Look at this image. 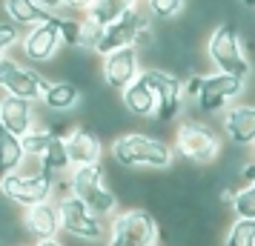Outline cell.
<instances>
[{"label":"cell","mask_w":255,"mask_h":246,"mask_svg":"<svg viewBox=\"0 0 255 246\" xmlns=\"http://www.w3.org/2000/svg\"><path fill=\"white\" fill-rule=\"evenodd\" d=\"M135 6V0H92V6L86 9V20H92L95 26H112L118 23L124 14Z\"/></svg>","instance_id":"20"},{"label":"cell","mask_w":255,"mask_h":246,"mask_svg":"<svg viewBox=\"0 0 255 246\" xmlns=\"http://www.w3.org/2000/svg\"><path fill=\"white\" fill-rule=\"evenodd\" d=\"M35 246H66V244H60L58 238H40Z\"/></svg>","instance_id":"35"},{"label":"cell","mask_w":255,"mask_h":246,"mask_svg":"<svg viewBox=\"0 0 255 246\" xmlns=\"http://www.w3.org/2000/svg\"><path fill=\"white\" fill-rule=\"evenodd\" d=\"M20 43V29L12 20H0V58H6V52Z\"/></svg>","instance_id":"30"},{"label":"cell","mask_w":255,"mask_h":246,"mask_svg":"<svg viewBox=\"0 0 255 246\" xmlns=\"http://www.w3.org/2000/svg\"><path fill=\"white\" fill-rule=\"evenodd\" d=\"M49 86V81L43 75H37L29 66H20L12 58H0V89L3 92L14 94V97H23L29 103H37L43 97V89Z\"/></svg>","instance_id":"9"},{"label":"cell","mask_w":255,"mask_h":246,"mask_svg":"<svg viewBox=\"0 0 255 246\" xmlns=\"http://www.w3.org/2000/svg\"><path fill=\"white\" fill-rule=\"evenodd\" d=\"M0 195L6 200H12L17 206H37V203H43V200H52L55 195V175H49V172H9V175L0 177Z\"/></svg>","instance_id":"5"},{"label":"cell","mask_w":255,"mask_h":246,"mask_svg":"<svg viewBox=\"0 0 255 246\" xmlns=\"http://www.w3.org/2000/svg\"><path fill=\"white\" fill-rule=\"evenodd\" d=\"M63 6H66V9H69L72 14H75V12L86 14V9L92 6V0H63Z\"/></svg>","instance_id":"31"},{"label":"cell","mask_w":255,"mask_h":246,"mask_svg":"<svg viewBox=\"0 0 255 246\" xmlns=\"http://www.w3.org/2000/svg\"><path fill=\"white\" fill-rule=\"evenodd\" d=\"M49 141H52V129H32V132H26L23 138H20L26 158H40V155L46 152Z\"/></svg>","instance_id":"26"},{"label":"cell","mask_w":255,"mask_h":246,"mask_svg":"<svg viewBox=\"0 0 255 246\" xmlns=\"http://www.w3.org/2000/svg\"><path fill=\"white\" fill-rule=\"evenodd\" d=\"M224 246H255V221H244V218L232 221Z\"/></svg>","instance_id":"24"},{"label":"cell","mask_w":255,"mask_h":246,"mask_svg":"<svg viewBox=\"0 0 255 246\" xmlns=\"http://www.w3.org/2000/svg\"><path fill=\"white\" fill-rule=\"evenodd\" d=\"M58 212H60V232L72 235V238H78V241L98 244V241L109 232L104 226V218L92 215L72 192H66V195L58 200Z\"/></svg>","instance_id":"7"},{"label":"cell","mask_w":255,"mask_h":246,"mask_svg":"<svg viewBox=\"0 0 255 246\" xmlns=\"http://www.w3.org/2000/svg\"><path fill=\"white\" fill-rule=\"evenodd\" d=\"M37 6H40V9H46V12H58V9H63V0H35Z\"/></svg>","instance_id":"33"},{"label":"cell","mask_w":255,"mask_h":246,"mask_svg":"<svg viewBox=\"0 0 255 246\" xmlns=\"http://www.w3.org/2000/svg\"><path fill=\"white\" fill-rule=\"evenodd\" d=\"M143 29H149V20H146V14L138 12V6H132L118 23L106 26L104 29V37H101V43H98V55H109V52H115V49H124V46H135V40Z\"/></svg>","instance_id":"12"},{"label":"cell","mask_w":255,"mask_h":246,"mask_svg":"<svg viewBox=\"0 0 255 246\" xmlns=\"http://www.w3.org/2000/svg\"><path fill=\"white\" fill-rule=\"evenodd\" d=\"M81 26H83V17H58V29H60V40H63V46H72L78 49L81 43Z\"/></svg>","instance_id":"28"},{"label":"cell","mask_w":255,"mask_h":246,"mask_svg":"<svg viewBox=\"0 0 255 246\" xmlns=\"http://www.w3.org/2000/svg\"><path fill=\"white\" fill-rule=\"evenodd\" d=\"M112 155L118 164L129 169H169L175 161L169 143L143 132H129L112 141Z\"/></svg>","instance_id":"1"},{"label":"cell","mask_w":255,"mask_h":246,"mask_svg":"<svg viewBox=\"0 0 255 246\" xmlns=\"http://www.w3.org/2000/svg\"><path fill=\"white\" fill-rule=\"evenodd\" d=\"M198 89H201V75H192V78L184 83V97H195Z\"/></svg>","instance_id":"32"},{"label":"cell","mask_w":255,"mask_h":246,"mask_svg":"<svg viewBox=\"0 0 255 246\" xmlns=\"http://www.w3.org/2000/svg\"><path fill=\"white\" fill-rule=\"evenodd\" d=\"M186 0H146V12L158 20H172L184 12Z\"/></svg>","instance_id":"27"},{"label":"cell","mask_w":255,"mask_h":246,"mask_svg":"<svg viewBox=\"0 0 255 246\" xmlns=\"http://www.w3.org/2000/svg\"><path fill=\"white\" fill-rule=\"evenodd\" d=\"M3 12L9 14V20H12L17 29L23 26V29H32L37 23H46L52 12L46 9H40L35 0H3Z\"/></svg>","instance_id":"19"},{"label":"cell","mask_w":255,"mask_h":246,"mask_svg":"<svg viewBox=\"0 0 255 246\" xmlns=\"http://www.w3.org/2000/svg\"><path fill=\"white\" fill-rule=\"evenodd\" d=\"M138 75H140V55H138V49L124 46V49H115V52L104 55V81H106L109 89L124 92V89H127Z\"/></svg>","instance_id":"13"},{"label":"cell","mask_w":255,"mask_h":246,"mask_svg":"<svg viewBox=\"0 0 255 246\" xmlns=\"http://www.w3.org/2000/svg\"><path fill=\"white\" fill-rule=\"evenodd\" d=\"M232 212L238 215V218H244V221H255V183H247L244 189H238V192H232Z\"/></svg>","instance_id":"25"},{"label":"cell","mask_w":255,"mask_h":246,"mask_svg":"<svg viewBox=\"0 0 255 246\" xmlns=\"http://www.w3.org/2000/svg\"><path fill=\"white\" fill-rule=\"evenodd\" d=\"M121 97H124L127 112L135 117H155V112H158V100L152 94L149 83L143 81V75H138L135 81L129 83L127 89L121 92Z\"/></svg>","instance_id":"18"},{"label":"cell","mask_w":255,"mask_h":246,"mask_svg":"<svg viewBox=\"0 0 255 246\" xmlns=\"http://www.w3.org/2000/svg\"><path fill=\"white\" fill-rule=\"evenodd\" d=\"M0 126H6L12 135L23 138L26 132L35 129V103L14 97V94L0 97Z\"/></svg>","instance_id":"15"},{"label":"cell","mask_w":255,"mask_h":246,"mask_svg":"<svg viewBox=\"0 0 255 246\" xmlns=\"http://www.w3.org/2000/svg\"><path fill=\"white\" fill-rule=\"evenodd\" d=\"M241 92H244L241 78L215 72V75H201V89H198L195 100H198V109L201 112H218L230 100H235Z\"/></svg>","instance_id":"10"},{"label":"cell","mask_w":255,"mask_h":246,"mask_svg":"<svg viewBox=\"0 0 255 246\" xmlns=\"http://www.w3.org/2000/svg\"><path fill=\"white\" fill-rule=\"evenodd\" d=\"M23 223L37 241H40V238H58V232H60L58 200H43V203H37V206H29L26 215H23Z\"/></svg>","instance_id":"17"},{"label":"cell","mask_w":255,"mask_h":246,"mask_svg":"<svg viewBox=\"0 0 255 246\" xmlns=\"http://www.w3.org/2000/svg\"><path fill=\"white\" fill-rule=\"evenodd\" d=\"M78 97H81V92H78V86L69 81H49V86L43 89V103L49 106V109H58V112H63V109H72V106L78 103Z\"/></svg>","instance_id":"22"},{"label":"cell","mask_w":255,"mask_h":246,"mask_svg":"<svg viewBox=\"0 0 255 246\" xmlns=\"http://www.w3.org/2000/svg\"><path fill=\"white\" fill-rule=\"evenodd\" d=\"M23 161H26V152L20 138L12 135L6 126H0V177L9 175V172H17Z\"/></svg>","instance_id":"21"},{"label":"cell","mask_w":255,"mask_h":246,"mask_svg":"<svg viewBox=\"0 0 255 246\" xmlns=\"http://www.w3.org/2000/svg\"><path fill=\"white\" fill-rule=\"evenodd\" d=\"M140 75H143V81L149 83L152 94L158 100L155 117L163 120V123L175 120L178 112H181V103H184V83H181V78L163 69H140Z\"/></svg>","instance_id":"8"},{"label":"cell","mask_w":255,"mask_h":246,"mask_svg":"<svg viewBox=\"0 0 255 246\" xmlns=\"http://www.w3.org/2000/svg\"><path fill=\"white\" fill-rule=\"evenodd\" d=\"M60 46H63V40H60V29H58V14H52L46 23L32 26L26 32V37H20V52L26 55V60H35V63L52 60Z\"/></svg>","instance_id":"11"},{"label":"cell","mask_w":255,"mask_h":246,"mask_svg":"<svg viewBox=\"0 0 255 246\" xmlns=\"http://www.w3.org/2000/svg\"><path fill=\"white\" fill-rule=\"evenodd\" d=\"M101 37H104V26H95L92 20H86V17H83V26H81V43H78V49L95 52V49H98V43H101Z\"/></svg>","instance_id":"29"},{"label":"cell","mask_w":255,"mask_h":246,"mask_svg":"<svg viewBox=\"0 0 255 246\" xmlns=\"http://www.w3.org/2000/svg\"><path fill=\"white\" fill-rule=\"evenodd\" d=\"M106 246H158V221L146 209L118 212L109 223Z\"/></svg>","instance_id":"6"},{"label":"cell","mask_w":255,"mask_h":246,"mask_svg":"<svg viewBox=\"0 0 255 246\" xmlns=\"http://www.w3.org/2000/svg\"><path fill=\"white\" fill-rule=\"evenodd\" d=\"M69 192L98 218H112L118 212V195L106 186V175L101 164L72 169Z\"/></svg>","instance_id":"2"},{"label":"cell","mask_w":255,"mask_h":246,"mask_svg":"<svg viewBox=\"0 0 255 246\" xmlns=\"http://www.w3.org/2000/svg\"><path fill=\"white\" fill-rule=\"evenodd\" d=\"M244 6H247V9H255V0H241Z\"/></svg>","instance_id":"36"},{"label":"cell","mask_w":255,"mask_h":246,"mask_svg":"<svg viewBox=\"0 0 255 246\" xmlns=\"http://www.w3.org/2000/svg\"><path fill=\"white\" fill-rule=\"evenodd\" d=\"M207 58L215 63V69L224 72V75H232V78H241L247 81L250 75V58L244 52V43H241V35L232 23H218L215 32L209 35L207 40Z\"/></svg>","instance_id":"3"},{"label":"cell","mask_w":255,"mask_h":246,"mask_svg":"<svg viewBox=\"0 0 255 246\" xmlns=\"http://www.w3.org/2000/svg\"><path fill=\"white\" fill-rule=\"evenodd\" d=\"M40 169H43V172H49V175H60V172L72 169L69 152H66V143H63V138H60V135H55V132H52V141H49L46 152L40 155Z\"/></svg>","instance_id":"23"},{"label":"cell","mask_w":255,"mask_h":246,"mask_svg":"<svg viewBox=\"0 0 255 246\" xmlns=\"http://www.w3.org/2000/svg\"><path fill=\"white\" fill-rule=\"evenodd\" d=\"M241 177L247 180V183H255V164H247L241 169Z\"/></svg>","instance_id":"34"},{"label":"cell","mask_w":255,"mask_h":246,"mask_svg":"<svg viewBox=\"0 0 255 246\" xmlns=\"http://www.w3.org/2000/svg\"><path fill=\"white\" fill-rule=\"evenodd\" d=\"M66 143V152H69V164L72 169H78V166H92V164H101V155H104V143L101 138L95 135V132L83 129H69V135L63 138Z\"/></svg>","instance_id":"14"},{"label":"cell","mask_w":255,"mask_h":246,"mask_svg":"<svg viewBox=\"0 0 255 246\" xmlns=\"http://www.w3.org/2000/svg\"><path fill=\"white\" fill-rule=\"evenodd\" d=\"M224 132L235 146H255V106L235 103L224 115Z\"/></svg>","instance_id":"16"},{"label":"cell","mask_w":255,"mask_h":246,"mask_svg":"<svg viewBox=\"0 0 255 246\" xmlns=\"http://www.w3.org/2000/svg\"><path fill=\"white\" fill-rule=\"evenodd\" d=\"M172 152L181 155L189 164L209 166L221 152V138H218V132L204 126V123L186 120V123H181V126L175 129Z\"/></svg>","instance_id":"4"}]
</instances>
